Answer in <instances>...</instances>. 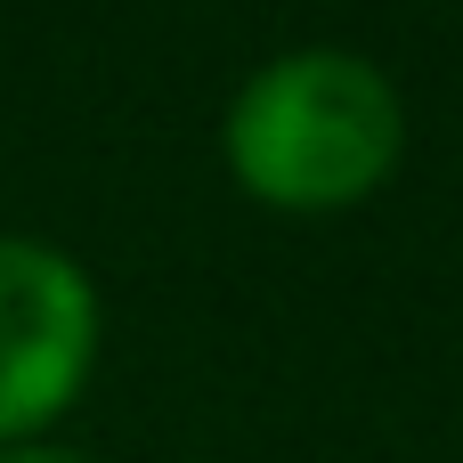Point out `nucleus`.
<instances>
[{
  "instance_id": "obj_1",
  "label": "nucleus",
  "mask_w": 463,
  "mask_h": 463,
  "mask_svg": "<svg viewBox=\"0 0 463 463\" xmlns=\"http://www.w3.org/2000/svg\"><path fill=\"white\" fill-rule=\"evenodd\" d=\"M407 155L399 81L358 49H285L220 114L228 179L269 212H350Z\"/></svg>"
},
{
  "instance_id": "obj_2",
  "label": "nucleus",
  "mask_w": 463,
  "mask_h": 463,
  "mask_svg": "<svg viewBox=\"0 0 463 463\" xmlns=\"http://www.w3.org/2000/svg\"><path fill=\"white\" fill-rule=\"evenodd\" d=\"M106 309L73 252L0 236V448H33L98 374Z\"/></svg>"
},
{
  "instance_id": "obj_3",
  "label": "nucleus",
  "mask_w": 463,
  "mask_h": 463,
  "mask_svg": "<svg viewBox=\"0 0 463 463\" xmlns=\"http://www.w3.org/2000/svg\"><path fill=\"white\" fill-rule=\"evenodd\" d=\"M0 463H98V456H73V448H49V439H33V448H0Z\"/></svg>"
}]
</instances>
